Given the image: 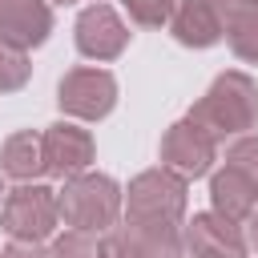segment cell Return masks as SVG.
Instances as JSON below:
<instances>
[{
    "mask_svg": "<svg viewBox=\"0 0 258 258\" xmlns=\"http://www.w3.org/2000/svg\"><path fill=\"white\" fill-rule=\"evenodd\" d=\"M189 121L202 125L214 141L246 137L250 129H258V85L238 69L214 77L206 97L189 109Z\"/></svg>",
    "mask_w": 258,
    "mask_h": 258,
    "instance_id": "1",
    "label": "cell"
},
{
    "mask_svg": "<svg viewBox=\"0 0 258 258\" xmlns=\"http://www.w3.org/2000/svg\"><path fill=\"white\" fill-rule=\"evenodd\" d=\"M121 185L109 177V173H77L64 181V189L56 194V210L64 218L69 230H85V234H105L117 226V214H121Z\"/></svg>",
    "mask_w": 258,
    "mask_h": 258,
    "instance_id": "2",
    "label": "cell"
},
{
    "mask_svg": "<svg viewBox=\"0 0 258 258\" xmlns=\"http://www.w3.org/2000/svg\"><path fill=\"white\" fill-rule=\"evenodd\" d=\"M125 210H129L125 222L181 226V218H185V177L169 173L165 165L137 173L125 189Z\"/></svg>",
    "mask_w": 258,
    "mask_h": 258,
    "instance_id": "3",
    "label": "cell"
},
{
    "mask_svg": "<svg viewBox=\"0 0 258 258\" xmlns=\"http://www.w3.org/2000/svg\"><path fill=\"white\" fill-rule=\"evenodd\" d=\"M0 222L8 230L12 242H48L60 210H56V189L40 185V181H20L16 189L4 194L0 206Z\"/></svg>",
    "mask_w": 258,
    "mask_h": 258,
    "instance_id": "4",
    "label": "cell"
},
{
    "mask_svg": "<svg viewBox=\"0 0 258 258\" xmlns=\"http://www.w3.org/2000/svg\"><path fill=\"white\" fill-rule=\"evenodd\" d=\"M181 226L125 222L101 234L97 258H181Z\"/></svg>",
    "mask_w": 258,
    "mask_h": 258,
    "instance_id": "5",
    "label": "cell"
},
{
    "mask_svg": "<svg viewBox=\"0 0 258 258\" xmlns=\"http://www.w3.org/2000/svg\"><path fill=\"white\" fill-rule=\"evenodd\" d=\"M56 101L69 117L101 121L117 105V81L105 69H73V73H64V81L56 89Z\"/></svg>",
    "mask_w": 258,
    "mask_h": 258,
    "instance_id": "6",
    "label": "cell"
},
{
    "mask_svg": "<svg viewBox=\"0 0 258 258\" xmlns=\"http://www.w3.org/2000/svg\"><path fill=\"white\" fill-rule=\"evenodd\" d=\"M214 157H218V141L202 125H194L189 117L173 121L165 129V137H161V161H165V169L177 173V177H185V181L210 173Z\"/></svg>",
    "mask_w": 258,
    "mask_h": 258,
    "instance_id": "7",
    "label": "cell"
},
{
    "mask_svg": "<svg viewBox=\"0 0 258 258\" xmlns=\"http://www.w3.org/2000/svg\"><path fill=\"white\" fill-rule=\"evenodd\" d=\"M181 250L189 258H246V234L238 222L206 210L181 226Z\"/></svg>",
    "mask_w": 258,
    "mask_h": 258,
    "instance_id": "8",
    "label": "cell"
},
{
    "mask_svg": "<svg viewBox=\"0 0 258 258\" xmlns=\"http://www.w3.org/2000/svg\"><path fill=\"white\" fill-rule=\"evenodd\" d=\"M129 44V28L117 16V8L93 0L81 16H77V48L89 60H117Z\"/></svg>",
    "mask_w": 258,
    "mask_h": 258,
    "instance_id": "9",
    "label": "cell"
},
{
    "mask_svg": "<svg viewBox=\"0 0 258 258\" xmlns=\"http://www.w3.org/2000/svg\"><path fill=\"white\" fill-rule=\"evenodd\" d=\"M40 149H44V173L52 177H77L93 165V137L69 121H56L40 133Z\"/></svg>",
    "mask_w": 258,
    "mask_h": 258,
    "instance_id": "10",
    "label": "cell"
},
{
    "mask_svg": "<svg viewBox=\"0 0 258 258\" xmlns=\"http://www.w3.org/2000/svg\"><path fill=\"white\" fill-rule=\"evenodd\" d=\"M52 32V8L44 0H0V40L16 48H36Z\"/></svg>",
    "mask_w": 258,
    "mask_h": 258,
    "instance_id": "11",
    "label": "cell"
},
{
    "mask_svg": "<svg viewBox=\"0 0 258 258\" xmlns=\"http://www.w3.org/2000/svg\"><path fill=\"white\" fill-rule=\"evenodd\" d=\"M165 24H169L173 40L185 48H210L222 40V24H218L210 0H177Z\"/></svg>",
    "mask_w": 258,
    "mask_h": 258,
    "instance_id": "12",
    "label": "cell"
},
{
    "mask_svg": "<svg viewBox=\"0 0 258 258\" xmlns=\"http://www.w3.org/2000/svg\"><path fill=\"white\" fill-rule=\"evenodd\" d=\"M222 36L230 40L234 56L258 64V4H242V0H210Z\"/></svg>",
    "mask_w": 258,
    "mask_h": 258,
    "instance_id": "13",
    "label": "cell"
},
{
    "mask_svg": "<svg viewBox=\"0 0 258 258\" xmlns=\"http://www.w3.org/2000/svg\"><path fill=\"white\" fill-rule=\"evenodd\" d=\"M210 202H214V214H222L230 222H246L258 210V185L226 165L210 177Z\"/></svg>",
    "mask_w": 258,
    "mask_h": 258,
    "instance_id": "14",
    "label": "cell"
},
{
    "mask_svg": "<svg viewBox=\"0 0 258 258\" xmlns=\"http://www.w3.org/2000/svg\"><path fill=\"white\" fill-rule=\"evenodd\" d=\"M0 173L16 177V181H32L44 173V149H40V133L20 129L0 145Z\"/></svg>",
    "mask_w": 258,
    "mask_h": 258,
    "instance_id": "15",
    "label": "cell"
},
{
    "mask_svg": "<svg viewBox=\"0 0 258 258\" xmlns=\"http://www.w3.org/2000/svg\"><path fill=\"white\" fill-rule=\"evenodd\" d=\"M28 73H32L28 52L16 48V44H8V40H0V93L24 89V85H28Z\"/></svg>",
    "mask_w": 258,
    "mask_h": 258,
    "instance_id": "16",
    "label": "cell"
},
{
    "mask_svg": "<svg viewBox=\"0 0 258 258\" xmlns=\"http://www.w3.org/2000/svg\"><path fill=\"white\" fill-rule=\"evenodd\" d=\"M173 4H177V0H121V8L129 12V20L141 24V28H161V24L169 20Z\"/></svg>",
    "mask_w": 258,
    "mask_h": 258,
    "instance_id": "17",
    "label": "cell"
},
{
    "mask_svg": "<svg viewBox=\"0 0 258 258\" xmlns=\"http://www.w3.org/2000/svg\"><path fill=\"white\" fill-rule=\"evenodd\" d=\"M226 165L238 169L242 177H250V181L258 185V137H254V133L238 137V141L226 149Z\"/></svg>",
    "mask_w": 258,
    "mask_h": 258,
    "instance_id": "18",
    "label": "cell"
},
{
    "mask_svg": "<svg viewBox=\"0 0 258 258\" xmlns=\"http://www.w3.org/2000/svg\"><path fill=\"white\" fill-rule=\"evenodd\" d=\"M48 254L52 258H97V238L85 230H64L60 238H52Z\"/></svg>",
    "mask_w": 258,
    "mask_h": 258,
    "instance_id": "19",
    "label": "cell"
},
{
    "mask_svg": "<svg viewBox=\"0 0 258 258\" xmlns=\"http://www.w3.org/2000/svg\"><path fill=\"white\" fill-rule=\"evenodd\" d=\"M4 258H52L44 242H12L4 250Z\"/></svg>",
    "mask_w": 258,
    "mask_h": 258,
    "instance_id": "20",
    "label": "cell"
},
{
    "mask_svg": "<svg viewBox=\"0 0 258 258\" xmlns=\"http://www.w3.org/2000/svg\"><path fill=\"white\" fill-rule=\"evenodd\" d=\"M246 246H254V250H258V210L250 214V230H246Z\"/></svg>",
    "mask_w": 258,
    "mask_h": 258,
    "instance_id": "21",
    "label": "cell"
},
{
    "mask_svg": "<svg viewBox=\"0 0 258 258\" xmlns=\"http://www.w3.org/2000/svg\"><path fill=\"white\" fill-rule=\"evenodd\" d=\"M56 4H77V0H56Z\"/></svg>",
    "mask_w": 258,
    "mask_h": 258,
    "instance_id": "22",
    "label": "cell"
},
{
    "mask_svg": "<svg viewBox=\"0 0 258 258\" xmlns=\"http://www.w3.org/2000/svg\"><path fill=\"white\" fill-rule=\"evenodd\" d=\"M242 4H258V0H242Z\"/></svg>",
    "mask_w": 258,
    "mask_h": 258,
    "instance_id": "23",
    "label": "cell"
},
{
    "mask_svg": "<svg viewBox=\"0 0 258 258\" xmlns=\"http://www.w3.org/2000/svg\"><path fill=\"white\" fill-rule=\"evenodd\" d=\"M0 258H4V250H0Z\"/></svg>",
    "mask_w": 258,
    "mask_h": 258,
    "instance_id": "24",
    "label": "cell"
},
{
    "mask_svg": "<svg viewBox=\"0 0 258 258\" xmlns=\"http://www.w3.org/2000/svg\"><path fill=\"white\" fill-rule=\"evenodd\" d=\"M0 194H4V185H0Z\"/></svg>",
    "mask_w": 258,
    "mask_h": 258,
    "instance_id": "25",
    "label": "cell"
}]
</instances>
